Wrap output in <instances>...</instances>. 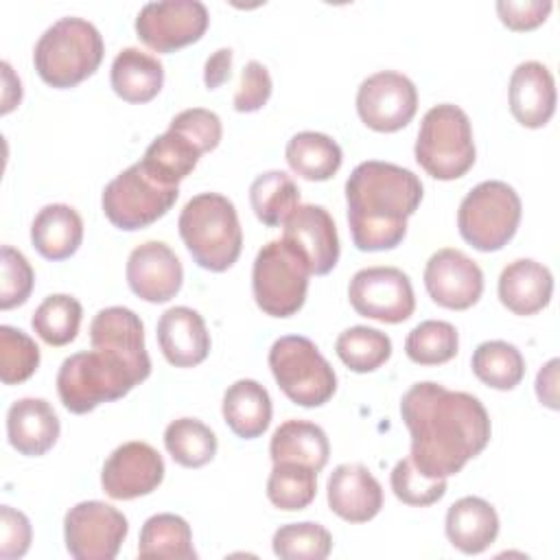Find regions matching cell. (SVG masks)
Listing matches in <instances>:
<instances>
[{"mask_svg": "<svg viewBox=\"0 0 560 560\" xmlns=\"http://www.w3.org/2000/svg\"><path fill=\"white\" fill-rule=\"evenodd\" d=\"M400 416L411 435L413 466L433 479L459 472L490 442L492 424L481 400L433 381L413 383L400 398Z\"/></svg>", "mask_w": 560, "mask_h": 560, "instance_id": "cell-1", "label": "cell"}, {"mask_svg": "<svg viewBox=\"0 0 560 560\" xmlns=\"http://www.w3.org/2000/svg\"><path fill=\"white\" fill-rule=\"evenodd\" d=\"M273 83L269 70L260 61H247L241 70V83L234 94V109L241 114H252L262 109L271 96Z\"/></svg>", "mask_w": 560, "mask_h": 560, "instance_id": "cell-45", "label": "cell"}, {"mask_svg": "<svg viewBox=\"0 0 560 560\" xmlns=\"http://www.w3.org/2000/svg\"><path fill=\"white\" fill-rule=\"evenodd\" d=\"M179 236L192 260L208 271H225L241 256L243 230L234 203L221 192H199L179 212Z\"/></svg>", "mask_w": 560, "mask_h": 560, "instance_id": "cell-4", "label": "cell"}, {"mask_svg": "<svg viewBox=\"0 0 560 560\" xmlns=\"http://www.w3.org/2000/svg\"><path fill=\"white\" fill-rule=\"evenodd\" d=\"M151 372L112 348H92L66 357L57 372V394L70 413H88L127 396Z\"/></svg>", "mask_w": 560, "mask_h": 560, "instance_id": "cell-3", "label": "cell"}, {"mask_svg": "<svg viewBox=\"0 0 560 560\" xmlns=\"http://www.w3.org/2000/svg\"><path fill=\"white\" fill-rule=\"evenodd\" d=\"M510 112L527 129L545 127L556 112V81L540 61H523L512 70L508 85Z\"/></svg>", "mask_w": 560, "mask_h": 560, "instance_id": "cell-20", "label": "cell"}, {"mask_svg": "<svg viewBox=\"0 0 560 560\" xmlns=\"http://www.w3.org/2000/svg\"><path fill=\"white\" fill-rule=\"evenodd\" d=\"M158 343L175 368L199 365L210 352V332L203 317L190 306H171L158 319Z\"/></svg>", "mask_w": 560, "mask_h": 560, "instance_id": "cell-21", "label": "cell"}, {"mask_svg": "<svg viewBox=\"0 0 560 560\" xmlns=\"http://www.w3.org/2000/svg\"><path fill=\"white\" fill-rule=\"evenodd\" d=\"M33 529L24 512L13 510L11 505L0 508V558L13 560L22 558L31 547Z\"/></svg>", "mask_w": 560, "mask_h": 560, "instance_id": "cell-46", "label": "cell"}, {"mask_svg": "<svg viewBox=\"0 0 560 560\" xmlns=\"http://www.w3.org/2000/svg\"><path fill=\"white\" fill-rule=\"evenodd\" d=\"M127 532V516L105 501H81L63 516V540L74 560L116 558Z\"/></svg>", "mask_w": 560, "mask_h": 560, "instance_id": "cell-11", "label": "cell"}, {"mask_svg": "<svg viewBox=\"0 0 560 560\" xmlns=\"http://www.w3.org/2000/svg\"><path fill=\"white\" fill-rule=\"evenodd\" d=\"M424 287L438 306L466 311L477 304L483 293V271L462 249L444 247L427 260Z\"/></svg>", "mask_w": 560, "mask_h": 560, "instance_id": "cell-16", "label": "cell"}, {"mask_svg": "<svg viewBox=\"0 0 560 560\" xmlns=\"http://www.w3.org/2000/svg\"><path fill=\"white\" fill-rule=\"evenodd\" d=\"M551 7L553 4L549 0H499L497 13L508 28L532 31L547 20Z\"/></svg>", "mask_w": 560, "mask_h": 560, "instance_id": "cell-47", "label": "cell"}, {"mask_svg": "<svg viewBox=\"0 0 560 560\" xmlns=\"http://www.w3.org/2000/svg\"><path fill=\"white\" fill-rule=\"evenodd\" d=\"M389 483H392V490L398 501H402L407 505H416V508L433 505L446 494V479H433V477L422 475L413 466L411 457L396 462V466L389 475Z\"/></svg>", "mask_w": 560, "mask_h": 560, "instance_id": "cell-42", "label": "cell"}, {"mask_svg": "<svg viewBox=\"0 0 560 560\" xmlns=\"http://www.w3.org/2000/svg\"><path fill=\"white\" fill-rule=\"evenodd\" d=\"M273 553L284 560H324L332 551L330 532L313 521L280 525L271 538Z\"/></svg>", "mask_w": 560, "mask_h": 560, "instance_id": "cell-40", "label": "cell"}, {"mask_svg": "<svg viewBox=\"0 0 560 560\" xmlns=\"http://www.w3.org/2000/svg\"><path fill=\"white\" fill-rule=\"evenodd\" d=\"M282 238L304 254L315 276L330 273L339 260L337 225L324 206H298L284 221Z\"/></svg>", "mask_w": 560, "mask_h": 560, "instance_id": "cell-18", "label": "cell"}, {"mask_svg": "<svg viewBox=\"0 0 560 560\" xmlns=\"http://www.w3.org/2000/svg\"><path fill=\"white\" fill-rule=\"evenodd\" d=\"M103 55L105 44L98 28L83 18L68 15L39 35L33 63L44 83L66 90L94 74Z\"/></svg>", "mask_w": 560, "mask_h": 560, "instance_id": "cell-5", "label": "cell"}, {"mask_svg": "<svg viewBox=\"0 0 560 560\" xmlns=\"http://www.w3.org/2000/svg\"><path fill=\"white\" fill-rule=\"evenodd\" d=\"M92 348H112L151 372V359L144 346V326L127 306L101 308L90 324Z\"/></svg>", "mask_w": 560, "mask_h": 560, "instance_id": "cell-25", "label": "cell"}, {"mask_svg": "<svg viewBox=\"0 0 560 560\" xmlns=\"http://www.w3.org/2000/svg\"><path fill=\"white\" fill-rule=\"evenodd\" d=\"M352 308L376 322L400 324L413 315L416 298L409 276L398 267H365L359 269L348 284Z\"/></svg>", "mask_w": 560, "mask_h": 560, "instance_id": "cell-12", "label": "cell"}, {"mask_svg": "<svg viewBox=\"0 0 560 560\" xmlns=\"http://www.w3.org/2000/svg\"><path fill=\"white\" fill-rule=\"evenodd\" d=\"M59 431V418L52 405L44 398H20L7 411L9 444L26 457L48 453L55 446Z\"/></svg>", "mask_w": 560, "mask_h": 560, "instance_id": "cell-22", "label": "cell"}, {"mask_svg": "<svg viewBox=\"0 0 560 560\" xmlns=\"http://www.w3.org/2000/svg\"><path fill=\"white\" fill-rule=\"evenodd\" d=\"M112 90L127 103H147L158 96L164 85V66L151 52L140 48H122L109 70Z\"/></svg>", "mask_w": 560, "mask_h": 560, "instance_id": "cell-28", "label": "cell"}, {"mask_svg": "<svg viewBox=\"0 0 560 560\" xmlns=\"http://www.w3.org/2000/svg\"><path fill=\"white\" fill-rule=\"evenodd\" d=\"M271 462H298L315 468L317 472L328 464L330 444L326 431L308 420L282 422L269 442Z\"/></svg>", "mask_w": 560, "mask_h": 560, "instance_id": "cell-29", "label": "cell"}, {"mask_svg": "<svg viewBox=\"0 0 560 560\" xmlns=\"http://www.w3.org/2000/svg\"><path fill=\"white\" fill-rule=\"evenodd\" d=\"M497 291L501 304L514 315H534L551 302L553 276L542 262L518 258L503 267Z\"/></svg>", "mask_w": 560, "mask_h": 560, "instance_id": "cell-23", "label": "cell"}, {"mask_svg": "<svg viewBox=\"0 0 560 560\" xmlns=\"http://www.w3.org/2000/svg\"><path fill=\"white\" fill-rule=\"evenodd\" d=\"M446 538L462 553L486 551L499 536V514L481 497H462L446 510Z\"/></svg>", "mask_w": 560, "mask_h": 560, "instance_id": "cell-24", "label": "cell"}, {"mask_svg": "<svg viewBox=\"0 0 560 560\" xmlns=\"http://www.w3.org/2000/svg\"><path fill=\"white\" fill-rule=\"evenodd\" d=\"M125 273L129 289L151 304L173 300L184 282V269L177 254L162 241H147L133 247Z\"/></svg>", "mask_w": 560, "mask_h": 560, "instance_id": "cell-17", "label": "cell"}, {"mask_svg": "<svg viewBox=\"0 0 560 560\" xmlns=\"http://www.w3.org/2000/svg\"><path fill=\"white\" fill-rule=\"evenodd\" d=\"M422 201L420 177L398 164L365 160L346 182L348 228L359 252H385L402 243L407 219Z\"/></svg>", "mask_w": 560, "mask_h": 560, "instance_id": "cell-2", "label": "cell"}, {"mask_svg": "<svg viewBox=\"0 0 560 560\" xmlns=\"http://www.w3.org/2000/svg\"><path fill=\"white\" fill-rule=\"evenodd\" d=\"M177 197V186L158 184L144 173L140 162H136L103 188L101 206L114 228L133 232L162 219Z\"/></svg>", "mask_w": 560, "mask_h": 560, "instance_id": "cell-10", "label": "cell"}, {"mask_svg": "<svg viewBox=\"0 0 560 560\" xmlns=\"http://www.w3.org/2000/svg\"><path fill=\"white\" fill-rule=\"evenodd\" d=\"M558 365H560V361L551 359L540 368V372L536 376V396L549 409H558V387H556Z\"/></svg>", "mask_w": 560, "mask_h": 560, "instance_id": "cell-49", "label": "cell"}, {"mask_svg": "<svg viewBox=\"0 0 560 560\" xmlns=\"http://www.w3.org/2000/svg\"><path fill=\"white\" fill-rule=\"evenodd\" d=\"M317 494V470L298 462H276L267 479L269 501L284 512H298Z\"/></svg>", "mask_w": 560, "mask_h": 560, "instance_id": "cell-36", "label": "cell"}, {"mask_svg": "<svg viewBox=\"0 0 560 560\" xmlns=\"http://www.w3.org/2000/svg\"><path fill=\"white\" fill-rule=\"evenodd\" d=\"M413 153L416 162L435 179L451 182L466 175L477 155L468 114L453 103L433 105L422 116Z\"/></svg>", "mask_w": 560, "mask_h": 560, "instance_id": "cell-6", "label": "cell"}, {"mask_svg": "<svg viewBox=\"0 0 560 560\" xmlns=\"http://www.w3.org/2000/svg\"><path fill=\"white\" fill-rule=\"evenodd\" d=\"M335 352L352 372L365 374L392 357V339L372 326H350L337 337Z\"/></svg>", "mask_w": 560, "mask_h": 560, "instance_id": "cell-37", "label": "cell"}, {"mask_svg": "<svg viewBox=\"0 0 560 560\" xmlns=\"http://www.w3.org/2000/svg\"><path fill=\"white\" fill-rule=\"evenodd\" d=\"M267 361L278 387L300 407H322L337 392L332 365L308 337L284 335L276 339Z\"/></svg>", "mask_w": 560, "mask_h": 560, "instance_id": "cell-9", "label": "cell"}, {"mask_svg": "<svg viewBox=\"0 0 560 560\" xmlns=\"http://www.w3.org/2000/svg\"><path fill=\"white\" fill-rule=\"evenodd\" d=\"M168 129L186 136L201 153L217 149L223 136L221 118L214 112L203 107H188L175 114Z\"/></svg>", "mask_w": 560, "mask_h": 560, "instance_id": "cell-44", "label": "cell"}, {"mask_svg": "<svg viewBox=\"0 0 560 560\" xmlns=\"http://www.w3.org/2000/svg\"><path fill=\"white\" fill-rule=\"evenodd\" d=\"M39 365L37 343L20 328L0 326V378L4 385L28 381Z\"/></svg>", "mask_w": 560, "mask_h": 560, "instance_id": "cell-41", "label": "cell"}, {"mask_svg": "<svg viewBox=\"0 0 560 560\" xmlns=\"http://www.w3.org/2000/svg\"><path fill=\"white\" fill-rule=\"evenodd\" d=\"M418 109L413 81L394 70H381L361 81L357 90V114L365 127L392 133L411 122Z\"/></svg>", "mask_w": 560, "mask_h": 560, "instance_id": "cell-14", "label": "cell"}, {"mask_svg": "<svg viewBox=\"0 0 560 560\" xmlns=\"http://www.w3.org/2000/svg\"><path fill=\"white\" fill-rule=\"evenodd\" d=\"M249 203L260 223L280 228L300 206V188L284 171H265L249 186Z\"/></svg>", "mask_w": 560, "mask_h": 560, "instance_id": "cell-33", "label": "cell"}, {"mask_svg": "<svg viewBox=\"0 0 560 560\" xmlns=\"http://www.w3.org/2000/svg\"><path fill=\"white\" fill-rule=\"evenodd\" d=\"M35 273L26 256L11 247H0V308L9 311L22 306L33 291Z\"/></svg>", "mask_w": 560, "mask_h": 560, "instance_id": "cell-43", "label": "cell"}, {"mask_svg": "<svg viewBox=\"0 0 560 560\" xmlns=\"http://www.w3.org/2000/svg\"><path fill=\"white\" fill-rule=\"evenodd\" d=\"M164 479V459L147 442H125L116 446L103 464V492L116 501H129L158 490Z\"/></svg>", "mask_w": 560, "mask_h": 560, "instance_id": "cell-15", "label": "cell"}, {"mask_svg": "<svg viewBox=\"0 0 560 560\" xmlns=\"http://www.w3.org/2000/svg\"><path fill=\"white\" fill-rule=\"evenodd\" d=\"M521 212L518 192L501 179H488L470 188L462 199L457 230L475 249L499 252L514 238Z\"/></svg>", "mask_w": 560, "mask_h": 560, "instance_id": "cell-8", "label": "cell"}, {"mask_svg": "<svg viewBox=\"0 0 560 560\" xmlns=\"http://www.w3.org/2000/svg\"><path fill=\"white\" fill-rule=\"evenodd\" d=\"M470 368L475 376L492 389H514L525 376V359L514 343L492 339L475 348Z\"/></svg>", "mask_w": 560, "mask_h": 560, "instance_id": "cell-34", "label": "cell"}, {"mask_svg": "<svg viewBox=\"0 0 560 560\" xmlns=\"http://www.w3.org/2000/svg\"><path fill=\"white\" fill-rule=\"evenodd\" d=\"M210 22L199 0L147 2L136 15V33L155 52H173L201 39Z\"/></svg>", "mask_w": 560, "mask_h": 560, "instance_id": "cell-13", "label": "cell"}, {"mask_svg": "<svg viewBox=\"0 0 560 560\" xmlns=\"http://www.w3.org/2000/svg\"><path fill=\"white\" fill-rule=\"evenodd\" d=\"M164 446L179 466L201 468L217 455V435L197 418H177L164 429Z\"/></svg>", "mask_w": 560, "mask_h": 560, "instance_id": "cell-35", "label": "cell"}, {"mask_svg": "<svg viewBox=\"0 0 560 560\" xmlns=\"http://www.w3.org/2000/svg\"><path fill=\"white\" fill-rule=\"evenodd\" d=\"M201 151L182 133L166 129L144 151L140 166L162 186H177L197 166Z\"/></svg>", "mask_w": 560, "mask_h": 560, "instance_id": "cell-30", "label": "cell"}, {"mask_svg": "<svg viewBox=\"0 0 560 560\" xmlns=\"http://www.w3.org/2000/svg\"><path fill=\"white\" fill-rule=\"evenodd\" d=\"M83 241V221L68 203L44 206L31 223V243L46 260L70 258Z\"/></svg>", "mask_w": 560, "mask_h": 560, "instance_id": "cell-26", "label": "cell"}, {"mask_svg": "<svg viewBox=\"0 0 560 560\" xmlns=\"http://www.w3.org/2000/svg\"><path fill=\"white\" fill-rule=\"evenodd\" d=\"M271 411L269 392L254 378H238L223 394V420L230 431L243 440L262 435L269 429Z\"/></svg>", "mask_w": 560, "mask_h": 560, "instance_id": "cell-27", "label": "cell"}, {"mask_svg": "<svg viewBox=\"0 0 560 560\" xmlns=\"http://www.w3.org/2000/svg\"><path fill=\"white\" fill-rule=\"evenodd\" d=\"M328 508L348 523H368L383 508V488L363 464H339L326 483Z\"/></svg>", "mask_w": 560, "mask_h": 560, "instance_id": "cell-19", "label": "cell"}, {"mask_svg": "<svg viewBox=\"0 0 560 560\" xmlns=\"http://www.w3.org/2000/svg\"><path fill=\"white\" fill-rule=\"evenodd\" d=\"M232 50L230 48H219L212 57H208L203 66V83L208 90H217L223 85L230 74H232Z\"/></svg>", "mask_w": 560, "mask_h": 560, "instance_id": "cell-48", "label": "cell"}, {"mask_svg": "<svg viewBox=\"0 0 560 560\" xmlns=\"http://www.w3.org/2000/svg\"><path fill=\"white\" fill-rule=\"evenodd\" d=\"M457 328L444 319H424L405 339L407 357L418 365H440L457 354Z\"/></svg>", "mask_w": 560, "mask_h": 560, "instance_id": "cell-39", "label": "cell"}, {"mask_svg": "<svg viewBox=\"0 0 560 560\" xmlns=\"http://www.w3.org/2000/svg\"><path fill=\"white\" fill-rule=\"evenodd\" d=\"M140 558H171V560H195L190 525L171 512L153 514L144 521L138 538Z\"/></svg>", "mask_w": 560, "mask_h": 560, "instance_id": "cell-32", "label": "cell"}, {"mask_svg": "<svg viewBox=\"0 0 560 560\" xmlns=\"http://www.w3.org/2000/svg\"><path fill=\"white\" fill-rule=\"evenodd\" d=\"M83 308L81 302L66 293H52L44 298V302L35 308L31 317V326L42 341L48 346H66L70 343L81 326Z\"/></svg>", "mask_w": 560, "mask_h": 560, "instance_id": "cell-38", "label": "cell"}, {"mask_svg": "<svg viewBox=\"0 0 560 560\" xmlns=\"http://www.w3.org/2000/svg\"><path fill=\"white\" fill-rule=\"evenodd\" d=\"M308 260L284 238L269 241L254 258L252 291L258 308L271 317L295 315L306 300Z\"/></svg>", "mask_w": 560, "mask_h": 560, "instance_id": "cell-7", "label": "cell"}, {"mask_svg": "<svg viewBox=\"0 0 560 560\" xmlns=\"http://www.w3.org/2000/svg\"><path fill=\"white\" fill-rule=\"evenodd\" d=\"M284 160L295 175L308 182H326L339 171L343 153L330 136L319 131H300L287 142Z\"/></svg>", "mask_w": 560, "mask_h": 560, "instance_id": "cell-31", "label": "cell"}]
</instances>
